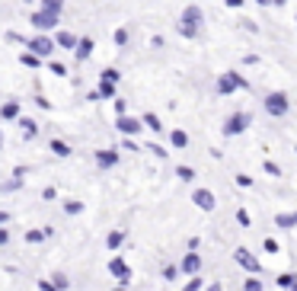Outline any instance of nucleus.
<instances>
[{
  "label": "nucleus",
  "instance_id": "1",
  "mask_svg": "<svg viewBox=\"0 0 297 291\" xmlns=\"http://www.w3.org/2000/svg\"><path fill=\"white\" fill-rule=\"evenodd\" d=\"M246 80H243V77L240 74H233V70H230V74H224L221 77V80H217V93H221V96H230L233 90H246Z\"/></svg>",
  "mask_w": 297,
  "mask_h": 291
},
{
  "label": "nucleus",
  "instance_id": "2",
  "mask_svg": "<svg viewBox=\"0 0 297 291\" xmlns=\"http://www.w3.org/2000/svg\"><path fill=\"white\" fill-rule=\"evenodd\" d=\"M249 122H252L249 112H233V116L224 122V135H240V131L249 128Z\"/></svg>",
  "mask_w": 297,
  "mask_h": 291
},
{
  "label": "nucleus",
  "instance_id": "3",
  "mask_svg": "<svg viewBox=\"0 0 297 291\" xmlns=\"http://www.w3.org/2000/svg\"><path fill=\"white\" fill-rule=\"evenodd\" d=\"M265 112H268V116H275V119L287 116V96L284 93H268L265 96Z\"/></svg>",
  "mask_w": 297,
  "mask_h": 291
},
{
  "label": "nucleus",
  "instance_id": "4",
  "mask_svg": "<svg viewBox=\"0 0 297 291\" xmlns=\"http://www.w3.org/2000/svg\"><path fill=\"white\" fill-rule=\"evenodd\" d=\"M233 259H237V262H240V266L246 269V272H252V275H259V259L252 256L249 250H237V253H233Z\"/></svg>",
  "mask_w": 297,
  "mask_h": 291
},
{
  "label": "nucleus",
  "instance_id": "5",
  "mask_svg": "<svg viewBox=\"0 0 297 291\" xmlns=\"http://www.w3.org/2000/svg\"><path fill=\"white\" fill-rule=\"evenodd\" d=\"M115 128L121 131V135H131L134 138L137 131L144 128V122H137V119H128V116H118V122H115Z\"/></svg>",
  "mask_w": 297,
  "mask_h": 291
},
{
  "label": "nucleus",
  "instance_id": "6",
  "mask_svg": "<svg viewBox=\"0 0 297 291\" xmlns=\"http://www.w3.org/2000/svg\"><path fill=\"white\" fill-rule=\"evenodd\" d=\"M109 272H112V275H115V278L121 281V285H125V281L131 278V269H128V262H125V259H118V256H115V259H109Z\"/></svg>",
  "mask_w": 297,
  "mask_h": 291
},
{
  "label": "nucleus",
  "instance_id": "7",
  "mask_svg": "<svg viewBox=\"0 0 297 291\" xmlns=\"http://www.w3.org/2000/svg\"><path fill=\"white\" fill-rule=\"evenodd\" d=\"M198 269H202V256H198L195 250H189L186 259H182V266H179V272H186V275H195Z\"/></svg>",
  "mask_w": 297,
  "mask_h": 291
},
{
  "label": "nucleus",
  "instance_id": "8",
  "mask_svg": "<svg viewBox=\"0 0 297 291\" xmlns=\"http://www.w3.org/2000/svg\"><path fill=\"white\" fill-rule=\"evenodd\" d=\"M192 202H195V205L202 208V211H214V205H217V202H214V196H211L208 189H195V196H192Z\"/></svg>",
  "mask_w": 297,
  "mask_h": 291
},
{
  "label": "nucleus",
  "instance_id": "9",
  "mask_svg": "<svg viewBox=\"0 0 297 291\" xmlns=\"http://www.w3.org/2000/svg\"><path fill=\"white\" fill-rule=\"evenodd\" d=\"M96 163H99L102 170L115 166V163H118V151H96Z\"/></svg>",
  "mask_w": 297,
  "mask_h": 291
},
{
  "label": "nucleus",
  "instance_id": "10",
  "mask_svg": "<svg viewBox=\"0 0 297 291\" xmlns=\"http://www.w3.org/2000/svg\"><path fill=\"white\" fill-rule=\"evenodd\" d=\"M0 119H4V122H16V119H20V103H4V106H0Z\"/></svg>",
  "mask_w": 297,
  "mask_h": 291
},
{
  "label": "nucleus",
  "instance_id": "11",
  "mask_svg": "<svg viewBox=\"0 0 297 291\" xmlns=\"http://www.w3.org/2000/svg\"><path fill=\"white\" fill-rule=\"evenodd\" d=\"M51 154L55 157H71V144H67V141H61V138H51Z\"/></svg>",
  "mask_w": 297,
  "mask_h": 291
},
{
  "label": "nucleus",
  "instance_id": "12",
  "mask_svg": "<svg viewBox=\"0 0 297 291\" xmlns=\"http://www.w3.org/2000/svg\"><path fill=\"white\" fill-rule=\"evenodd\" d=\"M275 224L278 227H297V211H284V215H275Z\"/></svg>",
  "mask_w": 297,
  "mask_h": 291
},
{
  "label": "nucleus",
  "instance_id": "13",
  "mask_svg": "<svg viewBox=\"0 0 297 291\" xmlns=\"http://www.w3.org/2000/svg\"><path fill=\"white\" fill-rule=\"evenodd\" d=\"M198 20H202V13H198V7H189V10L182 13V26H195V29H198Z\"/></svg>",
  "mask_w": 297,
  "mask_h": 291
},
{
  "label": "nucleus",
  "instance_id": "14",
  "mask_svg": "<svg viewBox=\"0 0 297 291\" xmlns=\"http://www.w3.org/2000/svg\"><path fill=\"white\" fill-rule=\"evenodd\" d=\"M16 122H20V128H23L26 138H36V135H39V125H36L32 119H16Z\"/></svg>",
  "mask_w": 297,
  "mask_h": 291
},
{
  "label": "nucleus",
  "instance_id": "15",
  "mask_svg": "<svg viewBox=\"0 0 297 291\" xmlns=\"http://www.w3.org/2000/svg\"><path fill=\"white\" fill-rule=\"evenodd\" d=\"M121 243H125V231H112V234L106 237V246H109V250H118Z\"/></svg>",
  "mask_w": 297,
  "mask_h": 291
},
{
  "label": "nucleus",
  "instance_id": "16",
  "mask_svg": "<svg viewBox=\"0 0 297 291\" xmlns=\"http://www.w3.org/2000/svg\"><path fill=\"white\" fill-rule=\"evenodd\" d=\"M170 144L173 147H189V135L186 131H170Z\"/></svg>",
  "mask_w": 297,
  "mask_h": 291
},
{
  "label": "nucleus",
  "instance_id": "17",
  "mask_svg": "<svg viewBox=\"0 0 297 291\" xmlns=\"http://www.w3.org/2000/svg\"><path fill=\"white\" fill-rule=\"evenodd\" d=\"M141 122H144V125H147V128H151V131H163V122H160V119H157V116H154V112H147V116H144Z\"/></svg>",
  "mask_w": 297,
  "mask_h": 291
},
{
  "label": "nucleus",
  "instance_id": "18",
  "mask_svg": "<svg viewBox=\"0 0 297 291\" xmlns=\"http://www.w3.org/2000/svg\"><path fill=\"white\" fill-rule=\"evenodd\" d=\"M176 176L182 182H192V179H195V170H192V166H176Z\"/></svg>",
  "mask_w": 297,
  "mask_h": 291
},
{
  "label": "nucleus",
  "instance_id": "19",
  "mask_svg": "<svg viewBox=\"0 0 297 291\" xmlns=\"http://www.w3.org/2000/svg\"><path fill=\"white\" fill-rule=\"evenodd\" d=\"M64 211H67V215H80V211H83V202H77V199L64 202Z\"/></svg>",
  "mask_w": 297,
  "mask_h": 291
},
{
  "label": "nucleus",
  "instance_id": "20",
  "mask_svg": "<svg viewBox=\"0 0 297 291\" xmlns=\"http://www.w3.org/2000/svg\"><path fill=\"white\" fill-rule=\"evenodd\" d=\"M32 48H36V51H39V55H48V48H51V42H48V39H36V42H32Z\"/></svg>",
  "mask_w": 297,
  "mask_h": 291
},
{
  "label": "nucleus",
  "instance_id": "21",
  "mask_svg": "<svg viewBox=\"0 0 297 291\" xmlns=\"http://www.w3.org/2000/svg\"><path fill=\"white\" fill-rule=\"evenodd\" d=\"M278 285H281V288H291V285H297V275L284 272V275H278Z\"/></svg>",
  "mask_w": 297,
  "mask_h": 291
},
{
  "label": "nucleus",
  "instance_id": "22",
  "mask_svg": "<svg viewBox=\"0 0 297 291\" xmlns=\"http://www.w3.org/2000/svg\"><path fill=\"white\" fill-rule=\"evenodd\" d=\"M99 96H106V100H109V96H115V86H112V80H102V83H99Z\"/></svg>",
  "mask_w": 297,
  "mask_h": 291
},
{
  "label": "nucleus",
  "instance_id": "23",
  "mask_svg": "<svg viewBox=\"0 0 297 291\" xmlns=\"http://www.w3.org/2000/svg\"><path fill=\"white\" fill-rule=\"evenodd\" d=\"M90 48H93V42H90V39H83V42H80V51H77V58L83 61L86 55H90Z\"/></svg>",
  "mask_w": 297,
  "mask_h": 291
},
{
  "label": "nucleus",
  "instance_id": "24",
  "mask_svg": "<svg viewBox=\"0 0 297 291\" xmlns=\"http://www.w3.org/2000/svg\"><path fill=\"white\" fill-rule=\"evenodd\" d=\"M26 240H29V243H42V240H45V234H42V231H26Z\"/></svg>",
  "mask_w": 297,
  "mask_h": 291
},
{
  "label": "nucleus",
  "instance_id": "25",
  "mask_svg": "<svg viewBox=\"0 0 297 291\" xmlns=\"http://www.w3.org/2000/svg\"><path fill=\"white\" fill-rule=\"evenodd\" d=\"M55 285H58L61 291H67V285H71V281H67V275H64V272H55Z\"/></svg>",
  "mask_w": 297,
  "mask_h": 291
},
{
  "label": "nucleus",
  "instance_id": "26",
  "mask_svg": "<svg viewBox=\"0 0 297 291\" xmlns=\"http://www.w3.org/2000/svg\"><path fill=\"white\" fill-rule=\"evenodd\" d=\"M20 186H23V179H16V176H13V179H7L0 189H4V192H13V189H20Z\"/></svg>",
  "mask_w": 297,
  "mask_h": 291
},
{
  "label": "nucleus",
  "instance_id": "27",
  "mask_svg": "<svg viewBox=\"0 0 297 291\" xmlns=\"http://www.w3.org/2000/svg\"><path fill=\"white\" fill-rule=\"evenodd\" d=\"M36 285H39V291H61V288L55 285V281H45V278H39Z\"/></svg>",
  "mask_w": 297,
  "mask_h": 291
},
{
  "label": "nucleus",
  "instance_id": "28",
  "mask_svg": "<svg viewBox=\"0 0 297 291\" xmlns=\"http://www.w3.org/2000/svg\"><path fill=\"white\" fill-rule=\"evenodd\" d=\"M243 291H262V281H259V278H246V285H243Z\"/></svg>",
  "mask_w": 297,
  "mask_h": 291
},
{
  "label": "nucleus",
  "instance_id": "29",
  "mask_svg": "<svg viewBox=\"0 0 297 291\" xmlns=\"http://www.w3.org/2000/svg\"><path fill=\"white\" fill-rule=\"evenodd\" d=\"M198 288H202V278H198V275H192V278H189V285L182 288V291H198Z\"/></svg>",
  "mask_w": 297,
  "mask_h": 291
},
{
  "label": "nucleus",
  "instance_id": "30",
  "mask_svg": "<svg viewBox=\"0 0 297 291\" xmlns=\"http://www.w3.org/2000/svg\"><path fill=\"white\" fill-rule=\"evenodd\" d=\"M163 278H167V281L179 278V269H176V266H167V269H163Z\"/></svg>",
  "mask_w": 297,
  "mask_h": 291
},
{
  "label": "nucleus",
  "instance_id": "31",
  "mask_svg": "<svg viewBox=\"0 0 297 291\" xmlns=\"http://www.w3.org/2000/svg\"><path fill=\"white\" fill-rule=\"evenodd\" d=\"M237 221H240L243 227H249V211H246V208H240V211H237Z\"/></svg>",
  "mask_w": 297,
  "mask_h": 291
},
{
  "label": "nucleus",
  "instance_id": "32",
  "mask_svg": "<svg viewBox=\"0 0 297 291\" xmlns=\"http://www.w3.org/2000/svg\"><path fill=\"white\" fill-rule=\"evenodd\" d=\"M265 173H268V176H281V166H278V163H272V160H268V163H265Z\"/></svg>",
  "mask_w": 297,
  "mask_h": 291
},
{
  "label": "nucleus",
  "instance_id": "33",
  "mask_svg": "<svg viewBox=\"0 0 297 291\" xmlns=\"http://www.w3.org/2000/svg\"><path fill=\"white\" fill-rule=\"evenodd\" d=\"M42 199H45V202H55V199H58V192H55V186H48L45 192H42Z\"/></svg>",
  "mask_w": 297,
  "mask_h": 291
},
{
  "label": "nucleus",
  "instance_id": "34",
  "mask_svg": "<svg viewBox=\"0 0 297 291\" xmlns=\"http://www.w3.org/2000/svg\"><path fill=\"white\" fill-rule=\"evenodd\" d=\"M13 176H16V179H26V176H29V166H16Z\"/></svg>",
  "mask_w": 297,
  "mask_h": 291
},
{
  "label": "nucleus",
  "instance_id": "35",
  "mask_svg": "<svg viewBox=\"0 0 297 291\" xmlns=\"http://www.w3.org/2000/svg\"><path fill=\"white\" fill-rule=\"evenodd\" d=\"M102 80H112V83H115V80H118V70H102Z\"/></svg>",
  "mask_w": 297,
  "mask_h": 291
},
{
  "label": "nucleus",
  "instance_id": "36",
  "mask_svg": "<svg viewBox=\"0 0 297 291\" xmlns=\"http://www.w3.org/2000/svg\"><path fill=\"white\" fill-rule=\"evenodd\" d=\"M10 243V231H7V227H0V246H7Z\"/></svg>",
  "mask_w": 297,
  "mask_h": 291
},
{
  "label": "nucleus",
  "instance_id": "37",
  "mask_svg": "<svg viewBox=\"0 0 297 291\" xmlns=\"http://www.w3.org/2000/svg\"><path fill=\"white\" fill-rule=\"evenodd\" d=\"M147 147H151L157 157H167V147H160V144H147Z\"/></svg>",
  "mask_w": 297,
  "mask_h": 291
},
{
  "label": "nucleus",
  "instance_id": "38",
  "mask_svg": "<svg viewBox=\"0 0 297 291\" xmlns=\"http://www.w3.org/2000/svg\"><path fill=\"white\" fill-rule=\"evenodd\" d=\"M265 253H278V243L272 240V237H268V240H265Z\"/></svg>",
  "mask_w": 297,
  "mask_h": 291
},
{
  "label": "nucleus",
  "instance_id": "39",
  "mask_svg": "<svg viewBox=\"0 0 297 291\" xmlns=\"http://www.w3.org/2000/svg\"><path fill=\"white\" fill-rule=\"evenodd\" d=\"M4 224H10V215H7V211H0V227Z\"/></svg>",
  "mask_w": 297,
  "mask_h": 291
},
{
  "label": "nucleus",
  "instance_id": "40",
  "mask_svg": "<svg viewBox=\"0 0 297 291\" xmlns=\"http://www.w3.org/2000/svg\"><path fill=\"white\" fill-rule=\"evenodd\" d=\"M208 291H224L221 285H217V281H214V285H208Z\"/></svg>",
  "mask_w": 297,
  "mask_h": 291
},
{
  "label": "nucleus",
  "instance_id": "41",
  "mask_svg": "<svg viewBox=\"0 0 297 291\" xmlns=\"http://www.w3.org/2000/svg\"><path fill=\"white\" fill-rule=\"evenodd\" d=\"M227 4H230V7H240V4H243V0H227Z\"/></svg>",
  "mask_w": 297,
  "mask_h": 291
},
{
  "label": "nucleus",
  "instance_id": "42",
  "mask_svg": "<svg viewBox=\"0 0 297 291\" xmlns=\"http://www.w3.org/2000/svg\"><path fill=\"white\" fill-rule=\"evenodd\" d=\"M291 291H297V285H291Z\"/></svg>",
  "mask_w": 297,
  "mask_h": 291
},
{
  "label": "nucleus",
  "instance_id": "43",
  "mask_svg": "<svg viewBox=\"0 0 297 291\" xmlns=\"http://www.w3.org/2000/svg\"><path fill=\"white\" fill-rule=\"evenodd\" d=\"M275 4H284V0H275Z\"/></svg>",
  "mask_w": 297,
  "mask_h": 291
},
{
  "label": "nucleus",
  "instance_id": "44",
  "mask_svg": "<svg viewBox=\"0 0 297 291\" xmlns=\"http://www.w3.org/2000/svg\"><path fill=\"white\" fill-rule=\"evenodd\" d=\"M259 4H268V0H259Z\"/></svg>",
  "mask_w": 297,
  "mask_h": 291
},
{
  "label": "nucleus",
  "instance_id": "45",
  "mask_svg": "<svg viewBox=\"0 0 297 291\" xmlns=\"http://www.w3.org/2000/svg\"><path fill=\"white\" fill-rule=\"evenodd\" d=\"M118 291H125V288H118Z\"/></svg>",
  "mask_w": 297,
  "mask_h": 291
}]
</instances>
